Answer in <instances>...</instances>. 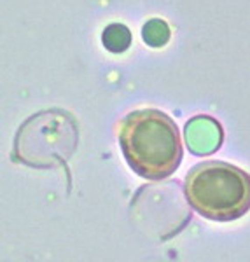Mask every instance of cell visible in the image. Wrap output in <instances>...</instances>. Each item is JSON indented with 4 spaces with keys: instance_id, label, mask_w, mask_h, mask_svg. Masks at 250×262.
<instances>
[{
    "instance_id": "cell-2",
    "label": "cell",
    "mask_w": 250,
    "mask_h": 262,
    "mask_svg": "<svg viewBox=\"0 0 250 262\" xmlns=\"http://www.w3.org/2000/svg\"><path fill=\"white\" fill-rule=\"evenodd\" d=\"M187 203L201 217L233 222L250 210V175L226 161H203L184 180Z\"/></svg>"
},
{
    "instance_id": "cell-1",
    "label": "cell",
    "mask_w": 250,
    "mask_h": 262,
    "mask_svg": "<svg viewBox=\"0 0 250 262\" xmlns=\"http://www.w3.org/2000/svg\"><path fill=\"white\" fill-rule=\"evenodd\" d=\"M117 137L128 166L142 179L163 180L180 166L184 149L179 128L158 108L130 112L121 121Z\"/></svg>"
}]
</instances>
